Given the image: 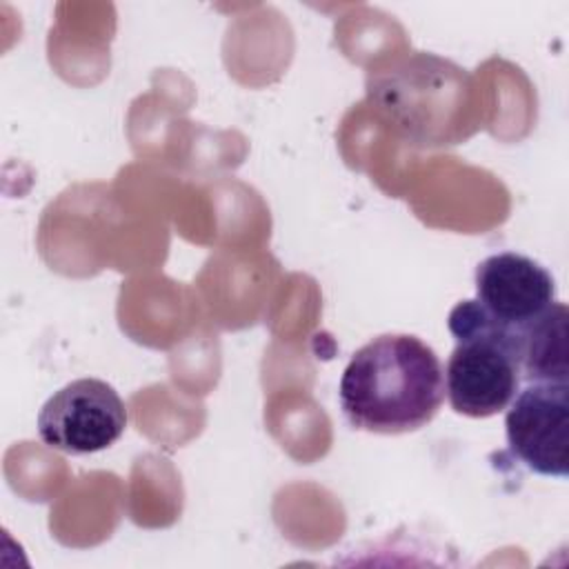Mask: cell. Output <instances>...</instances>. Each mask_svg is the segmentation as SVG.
<instances>
[{"mask_svg":"<svg viewBox=\"0 0 569 569\" xmlns=\"http://www.w3.org/2000/svg\"><path fill=\"white\" fill-rule=\"evenodd\" d=\"M36 427L49 449L71 456L96 453L124 433L127 407L109 382L78 378L42 405Z\"/></svg>","mask_w":569,"mask_h":569,"instance_id":"obj_3","label":"cell"},{"mask_svg":"<svg viewBox=\"0 0 569 569\" xmlns=\"http://www.w3.org/2000/svg\"><path fill=\"white\" fill-rule=\"evenodd\" d=\"M447 325L456 338L445 369L451 409L469 418L507 409L522 382L520 331L491 318L478 300L458 302Z\"/></svg>","mask_w":569,"mask_h":569,"instance_id":"obj_2","label":"cell"},{"mask_svg":"<svg viewBox=\"0 0 569 569\" xmlns=\"http://www.w3.org/2000/svg\"><path fill=\"white\" fill-rule=\"evenodd\" d=\"M338 398L345 418L356 429L416 431L433 420L445 400V369L420 338L382 333L351 356Z\"/></svg>","mask_w":569,"mask_h":569,"instance_id":"obj_1","label":"cell"},{"mask_svg":"<svg viewBox=\"0 0 569 569\" xmlns=\"http://www.w3.org/2000/svg\"><path fill=\"white\" fill-rule=\"evenodd\" d=\"M567 305L553 302L542 316L520 329L522 380L567 382Z\"/></svg>","mask_w":569,"mask_h":569,"instance_id":"obj_6","label":"cell"},{"mask_svg":"<svg viewBox=\"0 0 569 569\" xmlns=\"http://www.w3.org/2000/svg\"><path fill=\"white\" fill-rule=\"evenodd\" d=\"M476 300L491 318L520 331L556 302V282L533 258L502 251L476 267Z\"/></svg>","mask_w":569,"mask_h":569,"instance_id":"obj_5","label":"cell"},{"mask_svg":"<svg viewBox=\"0 0 569 569\" xmlns=\"http://www.w3.org/2000/svg\"><path fill=\"white\" fill-rule=\"evenodd\" d=\"M509 451L533 473L565 480L569 473V385L529 382L507 407Z\"/></svg>","mask_w":569,"mask_h":569,"instance_id":"obj_4","label":"cell"}]
</instances>
